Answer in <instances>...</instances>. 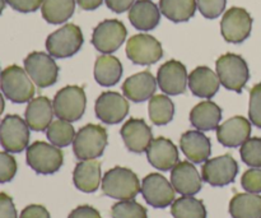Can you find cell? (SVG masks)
I'll return each mask as SVG.
<instances>
[{
    "mask_svg": "<svg viewBox=\"0 0 261 218\" xmlns=\"http://www.w3.org/2000/svg\"><path fill=\"white\" fill-rule=\"evenodd\" d=\"M9 7L20 13L36 12L40 7H42L43 0H5Z\"/></svg>",
    "mask_w": 261,
    "mask_h": 218,
    "instance_id": "60d3db41",
    "label": "cell"
},
{
    "mask_svg": "<svg viewBox=\"0 0 261 218\" xmlns=\"http://www.w3.org/2000/svg\"><path fill=\"white\" fill-rule=\"evenodd\" d=\"M122 64L116 56L101 55L94 64V79L103 87H112L121 79Z\"/></svg>",
    "mask_w": 261,
    "mask_h": 218,
    "instance_id": "83f0119b",
    "label": "cell"
},
{
    "mask_svg": "<svg viewBox=\"0 0 261 218\" xmlns=\"http://www.w3.org/2000/svg\"><path fill=\"white\" fill-rule=\"evenodd\" d=\"M161 10L152 0H138L129 9V20L137 30L152 31L158 26Z\"/></svg>",
    "mask_w": 261,
    "mask_h": 218,
    "instance_id": "d4e9b609",
    "label": "cell"
},
{
    "mask_svg": "<svg viewBox=\"0 0 261 218\" xmlns=\"http://www.w3.org/2000/svg\"><path fill=\"white\" fill-rule=\"evenodd\" d=\"M97 117L109 125L119 124L129 114V102L117 92H103L94 105Z\"/></svg>",
    "mask_w": 261,
    "mask_h": 218,
    "instance_id": "9a60e30c",
    "label": "cell"
},
{
    "mask_svg": "<svg viewBox=\"0 0 261 218\" xmlns=\"http://www.w3.org/2000/svg\"><path fill=\"white\" fill-rule=\"evenodd\" d=\"M140 181L130 168L116 167L107 171L102 178V191L105 196L119 201H130L140 193Z\"/></svg>",
    "mask_w": 261,
    "mask_h": 218,
    "instance_id": "6da1fadb",
    "label": "cell"
},
{
    "mask_svg": "<svg viewBox=\"0 0 261 218\" xmlns=\"http://www.w3.org/2000/svg\"><path fill=\"white\" fill-rule=\"evenodd\" d=\"M127 36L126 27L119 19H106L93 30L92 43L102 54L115 53L124 43Z\"/></svg>",
    "mask_w": 261,
    "mask_h": 218,
    "instance_id": "7c38bea8",
    "label": "cell"
},
{
    "mask_svg": "<svg viewBox=\"0 0 261 218\" xmlns=\"http://www.w3.org/2000/svg\"><path fill=\"white\" fill-rule=\"evenodd\" d=\"M249 117L251 124L261 128V83L255 84L250 91Z\"/></svg>",
    "mask_w": 261,
    "mask_h": 218,
    "instance_id": "8d00e7d4",
    "label": "cell"
},
{
    "mask_svg": "<svg viewBox=\"0 0 261 218\" xmlns=\"http://www.w3.org/2000/svg\"><path fill=\"white\" fill-rule=\"evenodd\" d=\"M17 161L9 152H0V184L9 183L17 174Z\"/></svg>",
    "mask_w": 261,
    "mask_h": 218,
    "instance_id": "74e56055",
    "label": "cell"
},
{
    "mask_svg": "<svg viewBox=\"0 0 261 218\" xmlns=\"http://www.w3.org/2000/svg\"><path fill=\"white\" fill-rule=\"evenodd\" d=\"M86 92L79 86H66L55 94L53 101L54 114L61 120L78 122L86 111Z\"/></svg>",
    "mask_w": 261,
    "mask_h": 218,
    "instance_id": "5b68a950",
    "label": "cell"
},
{
    "mask_svg": "<svg viewBox=\"0 0 261 218\" xmlns=\"http://www.w3.org/2000/svg\"><path fill=\"white\" fill-rule=\"evenodd\" d=\"M0 218H18L14 202L5 193H0Z\"/></svg>",
    "mask_w": 261,
    "mask_h": 218,
    "instance_id": "b9f144b4",
    "label": "cell"
},
{
    "mask_svg": "<svg viewBox=\"0 0 261 218\" xmlns=\"http://www.w3.org/2000/svg\"><path fill=\"white\" fill-rule=\"evenodd\" d=\"M140 191L145 202L154 208H166L175 202V188L161 174L152 173L145 176Z\"/></svg>",
    "mask_w": 261,
    "mask_h": 218,
    "instance_id": "5bb4252c",
    "label": "cell"
},
{
    "mask_svg": "<svg viewBox=\"0 0 261 218\" xmlns=\"http://www.w3.org/2000/svg\"><path fill=\"white\" fill-rule=\"evenodd\" d=\"M74 185L83 193H94L101 184V163L96 160L81 161L73 173Z\"/></svg>",
    "mask_w": 261,
    "mask_h": 218,
    "instance_id": "484cf974",
    "label": "cell"
},
{
    "mask_svg": "<svg viewBox=\"0 0 261 218\" xmlns=\"http://www.w3.org/2000/svg\"><path fill=\"white\" fill-rule=\"evenodd\" d=\"M242 161L250 167H261V138H249L240 150Z\"/></svg>",
    "mask_w": 261,
    "mask_h": 218,
    "instance_id": "d590c367",
    "label": "cell"
},
{
    "mask_svg": "<svg viewBox=\"0 0 261 218\" xmlns=\"http://www.w3.org/2000/svg\"><path fill=\"white\" fill-rule=\"evenodd\" d=\"M54 115L55 114H54L53 102L47 97L40 96L28 102L24 117L30 129L35 132H43L47 130L53 123Z\"/></svg>",
    "mask_w": 261,
    "mask_h": 218,
    "instance_id": "603a6c76",
    "label": "cell"
},
{
    "mask_svg": "<svg viewBox=\"0 0 261 218\" xmlns=\"http://www.w3.org/2000/svg\"><path fill=\"white\" fill-rule=\"evenodd\" d=\"M193 94L204 99H211L218 92L221 81L218 74L214 73L208 66H198L189 74L188 81Z\"/></svg>",
    "mask_w": 261,
    "mask_h": 218,
    "instance_id": "cb8c5ba5",
    "label": "cell"
},
{
    "mask_svg": "<svg viewBox=\"0 0 261 218\" xmlns=\"http://www.w3.org/2000/svg\"><path fill=\"white\" fill-rule=\"evenodd\" d=\"M30 143V127L18 115H7L0 123V144L7 152L20 153Z\"/></svg>",
    "mask_w": 261,
    "mask_h": 218,
    "instance_id": "ba28073f",
    "label": "cell"
},
{
    "mask_svg": "<svg viewBox=\"0 0 261 218\" xmlns=\"http://www.w3.org/2000/svg\"><path fill=\"white\" fill-rule=\"evenodd\" d=\"M251 134V122L244 116H234L217 128V138L224 147L234 148L244 144Z\"/></svg>",
    "mask_w": 261,
    "mask_h": 218,
    "instance_id": "d6986e66",
    "label": "cell"
},
{
    "mask_svg": "<svg viewBox=\"0 0 261 218\" xmlns=\"http://www.w3.org/2000/svg\"><path fill=\"white\" fill-rule=\"evenodd\" d=\"M196 0H160V10L175 23L188 22L196 12Z\"/></svg>",
    "mask_w": 261,
    "mask_h": 218,
    "instance_id": "f546056e",
    "label": "cell"
},
{
    "mask_svg": "<svg viewBox=\"0 0 261 218\" xmlns=\"http://www.w3.org/2000/svg\"><path fill=\"white\" fill-rule=\"evenodd\" d=\"M68 218H102L99 212L91 206H79L70 212Z\"/></svg>",
    "mask_w": 261,
    "mask_h": 218,
    "instance_id": "ee69618b",
    "label": "cell"
},
{
    "mask_svg": "<svg viewBox=\"0 0 261 218\" xmlns=\"http://www.w3.org/2000/svg\"><path fill=\"white\" fill-rule=\"evenodd\" d=\"M112 218H148V212L142 204L130 201H120L111 208Z\"/></svg>",
    "mask_w": 261,
    "mask_h": 218,
    "instance_id": "e575fe53",
    "label": "cell"
},
{
    "mask_svg": "<svg viewBox=\"0 0 261 218\" xmlns=\"http://www.w3.org/2000/svg\"><path fill=\"white\" fill-rule=\"evenodd\" d=\"M157 84V78L150 71L144 70L129 77L122 84V92L130 101L143 102L152 99Z\"/></svg>",
    "mask_w": 261,
    "mask_h": 218,
    "instance_id": "7402d4cb",
    "label": "cell"
},
{
    "mask_svg": "<svg viewBox=\"0 0 261 218\" xmlns=\"http://www.w3.org/2000/svg\"><path fill=\"white\" fill-rule=\"evenodd\" d=\"M145 152L149 163L157 170L170 171L180 162L177 148L168 138L160 137L153 139Z\"/></svg>",
    "mask_w": 261,
    "mask_h": 218,
    "instance_id": "ffe728a7",
    "label": "cell"
},
{
    "mask_svg": "<svg viewBox=\"0 0 261 218\" xmlns=\"http://www.w3.org/2000/svg\"><path fill=\"white\" fill-rule=\"evenodd\" d=\"M232 218H261V196L254 193L236 194L229 202Z\"/></svg>",
    "mask_w": 261,
    "mask_h": 218,
    "instance_id": "f1b7e54d",
    "label": "cell"
},
{
    "mask_svg": "<svg viewBox=\"0 0 261 218\" xmlns=\"http://www.w3.org/2000/svg\"><path fill=\"white\" fill-rule=\"evenodd\" d=\"M241 185L247 193L259 194L261 193V170L252 167L245 171L241 178Z\"/></svg>",
    "mask_w": 261,
    "mask_h": 218,
    "instance_id": "ab89813d",
    "label": "cell"
},
{
    "mask_svg": "<svg viewBox=\"0 0 261 218\" xmlns=\"http://www.w3.org/2000/svg\"><path fill=\"white\" fill-rule=\"evenodd\" d=\"M106 5L115 13H124L129 10L135 3V0H105Z\"/></svg>",
    "mask_w": 261,
    "mask_h": 218,
    "instance_id": "f6af8a7d",
    "label": "cell"
},
{
    "mask_svg": "<svg viewBox=\"0 0 261 218\" xmlns=\"http://www.w3.org/2000/svg\"><path fill=\"white\" fill-rule=\"evenodd\" d=\"M171 184L181 196L194 197L201 190L203 178L193 162L182 161L171 170Z\"/></svg>",
    "mask_w": 261,
    "mask_h": 218,
    "instance_id": "e0dca14e",
    "label": "cell"
},
{
    "mask_svg": "<svg viewBox=\"0 0 261 218\" xmlns=\"http://www.w3.org/2000/svg\"><path fill=\"white\" fill-rule=\"evenodd\" d=\"M239 174V165L231 155L218 156L204 162L201 167L203 181L212 186H226L234 181Z\"/></svg>",
    "mask_w": 261,
    "mask_h": 218,
    "instance_id": "8fae6325",
    "label": "cell"
},
{
    "mask_svg": "<svg viewBox=\"0 0 261 218\" xmlns=\"http://www.w3.org/2000/svg\"><path fill=\"white\" fill-rule=\"evenodd\" d=\"M120 134L127 150L133 153L145 152L153 140V133L149 125L143 119L135 117H132L122 125Z\"/></svg>",
    "mask_w": 261,
    "mask_h": 218,
    "instance_id": "ac0fdd59",
    "label": "cell"
},
{
    "mask_svg": "<svg viewBox=\"0 0 261 218\" xmlns=\"http://www.w3.org/2000/svg\"><path fill=\"white\" fill-rule=\"evenodd\" d=\"M252 17L246 9L233 7L223 14L221 22V33L229 43H241L251 33Z\"/></svg>",
    "mask_w": 261,
    "mask_h": 218,
    "instance_id": "4fadbf2b",
    "label": "cell"
},
{
    "mask_svg": "<svg viewBox=\"0 0 261 218\" xmlns=\"http://www.w3.org/2000/svg\"><path fill=\"white\" fill-rule=\"evenodd\" d=\"M227 0H196L199 10L208 19H214L223 13Z\"/></svg>",
    "mask_w": 261,
    "mask_h": 218,
    "instance_id": "f35d334b",
    "label": "cell"
},
{
    "mask_svg": "<svg viewBox=\"0 0 261 218\" xmlns=\"http://www.w3.org/2000/svg\"><path fill=\"white\" fill-rule=\"evenodd\" d=\"M75 134L76 133L71 123L61 119L51 123L50 127L46 130V137L50 140L51 144L56 146L59 148L70 146L74 142Z\"/></svg>",
    "mask_w": 261,
    "mask_h": 218,
    "instance_id": "836d02e7",
    "label": "cell"
},
{
    "mask_svg": "<svg viewBox=\"0 0 261 218\" xmlns=\"http://www.w3.org/2000/svg\"><path fill=\"white\" fill-rule=\"evenodd\" d=\"M109 142L107 130L101 125L87 124L79 129L73 142L74 155L78 160H94L103 153Z\"/></svg>",
    "mask_w": 261,
    "mask_h": 218,
    "instance_id": "3957f363",
    "label": "cell"
},
{
    "mask_svg": "<svg viewBox=\"0 0 261 218\" xmlns=\"http://www.w3.org/2000/svg\"><path fill=\"white\" fill-rule=\"evenodd\" d=\"M222 120V109L212 101H203L190 112V122L200 132L217 129Z\"/></svg>",
    "mask_w": 261,
    "mask_h": 218,
    "instance_id": "4316f807",
    "label": "cell"
},
{
    "mask_svg": "<svg viewBox=\"0 0 261 218\" xmlns=\"http://www.w3.org/2000/svg\"><path fill=\"white\" fill-rule=\"evenodd\" d=\"M149 117L154 125H167L172 122L175 105L166 94H157L149 100L148 105Z\"/></svg>",
    "mask_w": 261,
    "mask_h": 218,
    "instance_id": "1f68e13d",
    "label": "cell"
},
{
    "mask_svg": "<svg viewBox=\"0 0 261 218\" xmlns=\"http://www.w3.org/2000/svg\"><path fill=\"white\" fill-rule=\"evenodd\" d=\"M25 69L10 65L0 73V88L3 94L14 104L30 102L35 96V86Z\"/></svg>",
    "mask_w": 261,
    "mask_h": 218,
    "instance_id": "7a4b0ae2",
    "label": "cell"
},
{
    "mask_svg": "<svg viewBox=\"0 0 261 218\" xmlns=\"http://www.w3.org/2000/svg\"><path fill=\"white\" fill-rule=\"evenodd\" d=\"M19 218H51L47 209L40 204H30L20 212Z\"/></svg>",
    "mask_w": 261,
    "mask_h": 218,
    "instance_id": "7bdbcfd3",
    "label": "cell"
},
{
    "mask_svg": "<svg viewBox=\"0 0 261 218\" xmlns=\"http://www.w3.org/2000/svg\"><path fill=\"white\" fill-rule=\"evenodd\" d=\"M25 157L28 166L41 175L58 173L64 162V155L60 148L41 140L28 146Z\"/></svg>",
    "mask_w": 261,
    "mask_h": 218,
    "instance_id": "8992f818",
    "label": "cell"
},
{
    "mask_svg": "<svg viewBox=\"0 0 261 218\" xmlns=\"http://www.w3.org/2000/svg\"><path fill=\"white\" fill-rule=\"evenodd\" d=\"M83 41L81 27L68 23L48 36L46 40V49L53 58H70L81 50Z\"/></svg>",
    "mask_w": 261,
    "mask_h": 218,
    "instance_id": "52a82bcc",
    "label": "cell"
},
{
    "mask_svg": "<svg viewBox=\"0 0 261 218\" xmlns=\"http://www.w3.org/2000/svg\"><path fill=\"white\" fill-rule=\"evenodd\" d=\"M217 74L224 88L241 93L250 78L247 63L237 54H224L219 56L216 63Z\"/></svg>",
    "mask_w": 261,
    "mask_h": 218,
    "instance_id": "277c9868",
    "label": "cell"
},
{
    "mask_svg": "<svg viewBox=\"0 0 261 218\" xmlns=\"http://www.w3.org/2000/svg\"><path fill=\"white\" fill-rule=\"evenodd\" d=\"M24 69L33 83L40 88H46L56 83L59 66L50 54L33 51L24 59Z\"/></svg>",
    "mask_w": 261,
    "mask_h": 218,
    "instance_id": "9c48e42d",
    "label": "cell"
},
{
    "mask_svg": "<svg viewBox=\"0 0 261 218\" xmlns=\"http://www.w3.org/2000/svg\"><path fill=\"white\" fill-rule=\"evenodd\" d=\"M126 55L137 65H152L163 56L160 41L147 33H139L127 40Z\"/></svg>",
    "mask_w": 261,
    "mask_h": 218,
    "instance_id": "30bf717a",
    "label": "cell"
},
{
    "mask_svg": "<svg viewBox=\"0 0 261 218\" xmlns=\"http://www.w3.org/2000/svg\"><path fill=\"white\" fill-rule=\"evenodd\" d=\"M5 0H0V14H2L3 13V10H4V8H5Z\"/></svg>",
    "mask_w": 261,
    "mask_h": 218,
    "instance_id": "c3c4849f",
    "label": "cell"
},
{
    "mask_svg": "<svg viewBox=\"0 0 261 218\" xmlns=\"http://www.w3.org/2000/svg\"><path fill=\"white\" fill-rule=\"evenodd\" d=\"M171 213L175 218H206L203 202L188 196H182L171 204Z\"/></svg>",
    "mask_w": 261,
    "mask_h": 218,
    "instance_id": "d6a6232c",
    "label": "cell"
},
{
    "mask_svg": "<svg viewBox=\"0 0 261 218\" xmlns=\"http://www.w3.org/2000/svg\"><path fill=\"white\" fill-rule=\"evenodd\" d=\"M79 7L84 10H94L103 3V0H75Z\"/></svg>",
    "mask_w": 261,
    "mask_h": 218,
    "instance_id": "bcb514c9",
    "label": "cell"
},
{
    "mask_svg": "<svg viewBox=\"0 0 261 218\" xmlns=\"http://www.w3.org/2000/svg\"><path fill=\"white\" fill-rule=\"evenodd\" d=\"M75 10V0H43L41 7L43 19L51 25L65 23Z\"/></svg>",
    "mask_w": 261,
    "mask_h": 218,
    "instance_id": "4dcf8cb0",
    "label": "cell"
},
{
    "mask_svg": "<svg viewBox=\"0 0 261 218\" xmlns=\"http://www.w3.org/2000/svg\"><path fill=\"white\" fill-rule=\"evenodd\" d=\"M189 76L185 65L178 60H168L158 69L157 83L161 91L168 96H177L185 92Z\"/></svg>",
    "mask_w": 261,
    "mask_h": 218,
    "instance_id": "2e32d148",
    "label": "cell"
},
{
    "mask_svg": "<svg viewBox=\"0 0 261 218\" xmlns=\"http://www.w3.org/2000/svg\"><path fill=\"white\" fill-rule=\"evenodd\" d=\"M4 109H5V101H4V97H3V94L0 93V115L4 112Z\"/></svg>",
    "mask_w": 261,
    "mask_h": 218,
    "instance_id": "7dc6e473",
    "label": "cell"
},
{
    "mask_svg": "<svg viewBox=\"0 0 261 218\" xmlns=\"http://www.w3.org/2000/svg\"><path fill=\"white\" fill-rule=\"evenodd\" d=\"M180 148L190 162L203 163L212 153L211 139L200 130H189L180 139Z\"/></svg>",
    "mask_w": 261,
    "mask_h": 218,
    "instance_id": "44dd1931",
    "label": "cell"
}]
</instances>
